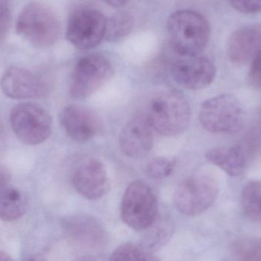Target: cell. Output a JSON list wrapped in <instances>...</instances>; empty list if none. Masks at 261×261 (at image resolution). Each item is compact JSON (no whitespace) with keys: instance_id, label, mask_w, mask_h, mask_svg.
Returning <instances> with one entry per match:
<instances>
[{"instance_id":"cell-29","label":"cell","mask_w":261,"mask_h":261,"mask_svg":"<svg viewBox=\"0 0 261 261\" xmlns=\"http://www.w3.org/2000/svg\"><path fill=\"white\" fill-rule=\"evenodd\" d=\"M108 4L111 5V6H116V7H121V6H124L126 4V1H118V0H113V1L107 2Z\"/></svg>"},{"instance_id":"cell-30","label":"cell","mask_w":261,"mask_h":261,"mask_svg":"<svg viewBox=\"0 0 261 261\" xmlns=\"http://www.w3.org/2000/svg\"><path fill=\"white\" fill-rule=\"evenodd\" d=\"M25 261H46L45 259L39 254H35V255L31 256Z\"/></svg>"},{"instance_id":"cell-18","label":"cell","mask_w":261,"mask_h":261,"mask_svg":"<svg viewBox=\"0 0 261 261\" xmlns=\"http://www.w3.org/2000/svg\"><path fill=\"white\" fill-rule=\"evenodd\" d=\"M29 202L25 195L15 188H4L0 191V219L15 222L27 212Z\"/></svg>"},{"instance_id":"cell-11","label":"cell","mask_w":261,"mask_h":261,"mask_svg":"<svg viewBox=\"0 0 261 261\" xmlns=\"http://www.w3.org/2000/svg\"><path fill=\"white\" fill-rule=\"evenodd\" d=\"M73 184L76 192L89 200L101 199L110 188L105 165L94 158L85 159L79 164L73 174Z\"/></svg>"},{"instance_id":"cell-2","label":"cell","mask_w":261,"mask_h":261,"mask_svg":"<svg viewBox=\"0 0 261 261\" xmlns=\"http://www.w3.org/2000/svg\"><path fill=\"white\" fill-rule=\"evenodd\" d=\"M191 109L187 98L176 90H167L152 101L147 121L156 133L164 136L182 134L190 125Z\"/></svg>"},{"instance_id":"cell-20","label":"cell","mask_w":261,"mask_h":261,"mask_svg":"<svg viewBox=\"0 0 261 261\" xmlns=\"http://www.w3.org/2000/svg\"><path fill=\"white\" fill-rule=\"evenodd\" d=\"M241 202L245 216L261 223V181H251L245 185Z\"/></svg>"},{"instance_id":"cell-8","label":"cell","mask_w":261,"mask_h":261,"mask_svg":"<svg viewBox=\"0 0 261 261\" xmlns=\"http://www.w3.org/2000/svg\"><path fill=\"white\" fill-rule=\"evenodd\" d=\"M10 124L15 136L27 145L44 142L52 132L50 113L38 104L22 103L11 110Z\"/></svg>"},{"instance_id":"cell-3","label":"cell","mask_w":261,"mask_h":261,"mask_svg":"<svg viewBox=\"0 0 261 261\" xmlns=\"http://www.w3.org/2000/svg\"><path fill=\"white\" fill-rule=\"evenodd\" d=\"M16 31L35 47L47 49L61 36V21L50 7L33 2L21 10L17 20Z\"/></svg>"},{"instance_id":"cell-9","label":"cell","mask_w":261,"mask_h":261,"mask_svg":"<svg viewBox=\"0 0 261 261\" xmlns=\"http://www.w3.org/2000/svg\"><path fill=\"white\" fill-rule=\"evenodd\" d=\"M107 20L98 9H76L69 18L66 37L77 49H93L105 38Z\"/></svg>"},{"instance_id":"cell-24","label":"cell","mask_w":261,"mask_h":261,"mask_svg":"<svg viewBox=\"0 0 261 261\" xmlns=\"http://www.w3.org/2000/svg\"><path fill=\"white\" fill-rule=\"evenodd\" d=\"M158 224L159 225L156 227L155 224L153 223L149 228H151L152 231L150 234H149L147 245V246H145L148 249L151 250L156 247L161 246L163 244L166 243L168 240V237L171 235V233H170L171 230H169L170 227L167 225L168 222H165L162 225H161V223Z\"/></svg>"},{"instance_id":"cell-21","label":"cell","mask_w":261,"mask_h":261,"mask_svg":"<svg viewBox=\"0 0 261 261\" xmlns=\"http://www.w3.org/2000/svg\"><path fill=\"white\" fill-rule=\"evenodd\" d=\"M223 261H261V242L245 239L234 242Z\"/></svg>"},{"instance_id":"cell-27","label":"cell","mask_w":261,"mask_h":261,"mask_svg":"<svg viewBox=\"0 0 261 261\" xmlns=\"http://www.w3.org/2000/svg\"><path fill=\"white\" fill-rule=\"evenodd\" d=\"M230 6L238 12L245 14H255L261 12L260 1H231Z\"/></svg>"},{"instance_id":"cell-17","label":"cell","mask_w":261,"mask_h":261,"mask_svg":"<svg viewBox=\"0 0 261 261\" xmlns=\"http://www.w3.org/2000/svg\"><path fill=\"white\" fill-rule=\"evenodd\" d=\"M205 158L228 176L236 177L245 171V155L242 149L238 146L212 149L205 153Z\"/></svg>"},{"instance_id":"cell-10","label":"cell","mask_w":261,"mask_h":261,"mask_svg":"<svg viewBox=\"0 0 261 261\" xmlns=\"http://www.w3.org/2000/svg\"><path fill=\"white\" fill-rule=\"evenodd\" d=\"M172 75L175 81L185 88L202 90L208 87L214 81L216 67L205 57H184L173 64Z\"/></svg>"},{"instance_id":"cell-31","label":"cell","mask_w":261,"mask_h":261,"mask_svg":"<svg viewBox=\"0 0 261 261\" xmlns=\"http://www.w3.org/2000/svg\"><path fill=\"white\" fill-rule=\"evenodd\" d=\"M0 261H14L9 254L0 251Z\"/></svg>"},{"instance_id":"cell-5","label":"cell","mask_w":261,"mask_h":261,"mask_svg":"<svg viewBox=\"0 0 261 261\" xmlns=\"http://www.w3.org/2000/svg\"><path fill=\"white\" fill-rule=\"evenodd\" d=\"M199 121L203 128L210 133H236L243 122L242 106L234 95H217L202 103Z\"/></svg>"},{"instance_id":"cell-12","label":"cell","mask_w":261,"mask_h":261,"mask_svg":"<svg viewBox=\"0 0 261 261\" xmlns=\"http://www.w3.org/2000/svg\"><path fill=\"white\" fill-rule=\"evenodd\" d=\"M60 121L66 133L80 143L91 140L103 129L99 115L82 106H67L61 112Z\"/></svg>"},{"instance_id":"cell-7","label":"cell","mask_w":261,"mask_h":261,"mask_svg":"<svg viewBox=\"0 0 261 261\" xmlns=\"http://www.w3.org/2000/svg\"><path fill=\"white\" fill-rule=\"evenodd\" d=\"M113 66L103 55L91 54L78 61L70 77L69 93L76 100L97 91L113 76Z\"/></svg>"},{"instance_id":"cell-26","label":"cell","mask_w":261,"mask_h":261,"mask_svg":"<svg viewBox=\"0 0 261 261\" xmlns=\"http://www.w3.org/2000/svg\"><path fill=\"white\" fill-rule=\"evenodd\" d=\"M249 81L254 87L261 88V50L252 59L249 70Z\"/></svg>"},{"instance_id":"cell-23","label":"cell","mask_w":261,"mask_h":261,"mask_svg":"<svg viewBox=\"0 0 261 261\" xmlns=\"http://www.w3.org/2000/svg\"><path fill=\"white\" fill-rule=\"evenodd\" d=\"M176 162L172 158L160 156L150 160L146 167V174L150 179L161 180L173 173Z\"/></svg>"},{"instance_id":"cell-4","label":"cell","mask_w":261,"mask_h":261,"mask_svg":"<svg viewBox=\"0 0 261 261\" xmlns=\"http://www.w3.org/2000/svg\"><path fill=\"white\" fill-rule=\"evenodd\" d=\"M158 202L150 187L135 181L125 190L121 205V216L125 225L135 231L148 229L158 217Z\"/></svg>"},{"instance_id":"cell-14","label":"cell","mask_w":261,"mask_h":261,"mask_svg":"<svg viewBox=\"0 0 261 261\" xmlns=\"http://www.w3.org/2000/svg\"><path fill=\"white\" fill-rule=\"evenodd\" d=\"M153 129L147 119L132 118L119 135V147L124 154L130 158L143 157L153 148Z\"/></svg>"},{"instance_id":"cell-25","label":"cell","mask_w":261,"mask_h":261,"mask_svg":"<svg viewBox=\"0 0 261 261\" xmlns=\"http://www.w3.org/2000/svg\"><path fill=\"white\" fill-rule=\"evenodd\" d=\"M10 6L6 1H0V44L3 42L7 37L11 26Z\"/></svg>"},{"instance_id":"cell-13","label":"cell","mask_w":261,"mask_h":261,"mask_svg":"<svg viewBox=\"0 0 261 261\" xmlns=\"http://www.w3.org/2000/svg\"><path fill=\"white\" fill-rule=\"evenodd\" d=\"M5 94L16 100L41 98L47 93V84L41 77L25 68L11 67L1 79Z\"/></svg>"},{"instance_id":"cell-16","label":"cell","mask_w":261,"mask_h":261,"mask_svg":"<svg viewBox=\"0 0 261 261\" xmlns=\"http://www.w3.org/2000/svg\"><path fill=\"white\" fill-rule=\"evenodd\" d=\"M62 225L66 234L81 245L96 247L103 243V228L93 218L87 216H70L63 221Z\"/></svg>"},{"instance_id":"cell-19","label":"cell","mask_w":261,"mask_h":261,"mask_svg":"<svg viewBox=\"0 0 261 261\" xmlns=\"http://www.w3.org/2000/svg\"><path fill=\"white\" fill-rule=\"evenodd\" d=\"M133 26L132 14L124 9L118 11L107 20L105 38L112 42L119 41L132 32Z\"/></svg>"},{"instance_id":"cell-28","label":"cell","mask_w":261,"mask_h":261,"mask_svg":"<svg viewBox=\"0 0 261 261\" xmlns=\"http://www.w3.org/2000/svg\"><path fill=\"white\" fill-rule=\"evenodd\" d=\"M11 179V173L9 169L0 165V191L7 185Z\"/></svg>"},{"instance_id":"cell-6","label":"cell","mask_w":261,"mask_h":261,"mask_svg":"<svg viewBox=\"0 0 261 261\" xmlns=\"http://www.w3.org/2000/svg\"><path fill=\"white\" fill-rule=\"evenodd\" d=\"M217 181L205 174L196 175L180 184L175 191L173 202L181 214L196 216L208 210L217 199Z\"/></svg>"},{"instance_id":"cell-22","label":"cell","mask_w":261,"mask_h":261,"mask_svg":"<svg viewBox=\"0 0 261 261\" xmlns=\"http://www.w3.org/2000/svg\"><path fill=\"white\" fill-rule=\"evenodd\" d=\"M110 261H159L158 257L142 245L127 243L118 247Z\"/></svg>"},{"instance_id":"cell-1","label":"cell","mask_w":261,"mask_h":261,"mask_svg":"<svg viewBox=\"0 0 261 261\" xmlns=\"http://www.w3.org/2000/svg\"><path fill=\"white\" fill-rule=\"evenodd\" d=\"M167 29L170 45L182 57L199 55L210 40V23L196 11L182 9L173 12L169 17Z\"/></svg>"},{"instance_id":"cell-15","label":"cell","mask_w":261,"mask_h":261,"mask_svg":"<svg viewBox=\"0 0 261 261\" xmlns=\"http://www.w3.org/2000/svg\"><path fill=\"white\" fill-rule=\"evenodd\" d=\"M261 50V23L247 25L234 31L227 44V56L236 65L252 61Z\"/></svg>"}]
</instances>
